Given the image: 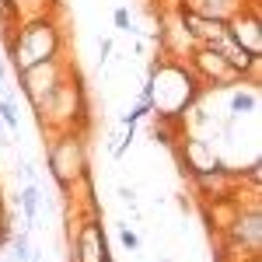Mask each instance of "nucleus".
<instances>
[{"instance_id":"f257e3e1","label":"nucleus","mask_w":262,"mask_h":262,"mask_svg":"<svg viewBox=\"0 0 262 262\" xmlns=\"http://www.w3.org/2000/svg\"><path fill=\"white\" fill-rule=\"evenodd\" d=\"M150 81V112L161 119H185V112L200 98V84L192 70L175 56H158L147 70Z\"/></svg>"},{"instance_id":"f03ea898","label":"nucleus","mask_w":262,"mask_h":262,"mask_svg":"<svg viewBox=\"0 0 262 262\" xmlns=\"http://www.w3.org/2000/svg\"><path fill=\"white\" fill-rule=\"evenodd\" d=\"M7 63L14 67V74L25 67L46 63L53 56H63V28L56 14H35V18H21L11 32H7V49H4Z\"/></svg>"},{"instance_id":"7ed1b4c3","label":"nucleus","mask_w":262,"mask_h":262,"mask_svg":"<svg viewBox=\"0 0 262 262\" xmlns=\"http://www.w3.org/2000/svg\"><path fill=\"white\" fill-rule=\"evenodd\" d=\"M35 119H39V126L49 137L53 133H63V129H81V133H88V122H91V116H88V95H84V84L74 70L56 84L53 95H46L35 105Z\"/></svg>"},{"instance_id":"20e7f679","label":"nucleus","mask_w":262,"mask_h":262,"mask_svg":"<svg viewBox=\"0 0 262 262\" xmlns=\"http://www.w3.org/2000/svg\"><path fill=\"white\" fill-rule=\"evenodd\" d=\"M46 171H49V179L60 185V192H70L74 185H81L91 175L88 171V143H84L81 129H63V133L49 137Z\"/></svg>"},{"instance_id":"39448f33","label":"nucleus","mask_w":262,"mask_h":262,"mask_svg":"<svg viewBox=\"0 0 262 262\" xmlns=\"http://www.w3.org/2000/svg\"><path fill=\"white\" fill-rule=\"evenodd\" d=\"M185 67L192 70L200 88H238L242 84V74L210 46H192L185 53Z\"/></svg>"},{"instance_id":"423d86ee","label":"nucleus","mask_w":262,"mask_h":262,"mask_svg":"<svg viewBox=\"0 0 262 262\" xmlns=\"http://www.w3.org/2000/svg\"><path fill=\"white\" fill-rule=\"evenodd\" d=\"M67 74H70L67 56H53V60H46V63H35V67L18 70V91L25 95V101L35 108L46 95H53V91H56V84H60Z\"/></svg>"},{"instance_id":"0eeeda50","label":"nucleus","mask_w":262,"mask_h":262,"mask_svg":"<svg viewBox=\"0 0 262 262\" xmlns=\"http://www.w3.org/2000/svg\"><path fill=\"white\" fill-rule=\"evenodd\" d=\"M70 262H108V238L98 213H84L70 224Z\"/></svg>"},{"instance_id":"6e6552de","label":"nucleus","mask_w":262,"mask_h":262,"mask_svg":"<svg viewBox=\"0 0 262 262\" xmlns=\"http://www.w3.org/2000/svg\"><path fill=\"white\" fill-rule=\"evenodd\" d=\"M221 238L227 245H234V248H242L245 255L259 259V252H262V210H259V203H242L238 213H234V221L227 224V231H224Z\"/></svg>"},{"instance_id":"1a4fd4ad","label":"nucleus","mask_w":262,"mask_h":262,"mask_svg":"<svg viewBox=\"0 0 262 262\" xmlns=\"http://www.w3.org/2000/svg\"><path fill=\"white\" fill-rule=\"evenodd\" d=\"M227 35L238 42L248 56H262V11H259V0H248L242 11L227 21Z\"/></svg>"},{"instance_id":"9d476101","label":"nucleus","mask_w":262,"mask_h":262,"mask_svg":"<svg viewBox=\"0 0 262 262\" xmlns=\"http://www.w3.org/2000/svg\"><path fill=\"white\" fill-rule=\"evenodd\" d=\"M175 154H179L182 168L189 171V175H200V171H213V168H221V154H217V147L210 140H203V137H179V143L171 147Z\"/></svg>"},{"instance_id":"9b49d317","label":"nucleus","mask_w":262,"mask_h":262,"mask_svg":"<svg viewBox=\"0 0 262 262\" xmlns=\"http://www.w3.org/2000/svg\"><path fill=\"white\" fill-rule=\"evenodd\" d=\"M242 171H234V168H213V171H200V175H192V185H196V192L206 200H227V196H234L238 192V185H242Z\"/></svg>"},{"instance_id":"f8f14e48","label":"nucleus","mask_w":262,"mask_h":262,"mask_svg":"<svg viewBox=\"0 0 262 262\" xmlns=\"http://www.w3.org/2000/svg\"><path fill=\"white\" fill-rule=\"evenodd\" d=\"M248 0H179V11H189V14H200V18L210 21H227L242 11Z\"/></svg>"},{"instance_id":"ddd939ff","label":"nucleus","mask_w":262,"mask_h":262,"mask_svg":"<svg viewBox=\"0 0 262 262\" xmlns=\"http://www.w3.org/2000/svg\"><path fill=\"white\" fill-rule=\"evenodd\" d=\"M18 210L25 217V227H39V210H42V192H39V182H28L25 189H18Z\"/></svg>"},{"instance_id":"4468645a","label":"nucleus","mask_w":262,"mask_h":262,"mask_svg":"<svg viewBox=\"0 0 262 262\" xmlns=\"http://www.w3.org/2000/svg\"><path fill=\"white\" fill-rule=\"evenodd\" d=\"M227 112L231 119H248L259 112V91L255 88H234L231 98H227Z\"/></svg>"},{"instance_id":"2eb2a0df","label":"nucleus","mask_w":262,"mask_h":262,"mask_svg":"<svg viewBox=\"0 0 262 262\" xmlns=\"http://www.w3.org/2000/svg\"><path fill=\"white\" fill-rule=\"evenodd\" d=\"M7 4L18 11V18H35V14H49L56 0H7Z\"/></svg>"},{"instance_id":"dca6fc26","label":"nucleus","mask_w":262,"mask_h":262,"mask_svg":"<svg viewBox=\"0 0 262 262\" xmlns=\"http://www.w3.org/2000/svg\"><path fill=\"white\" fill-rule=\"evenodd\" d=\"M0 122H4V129H21V116H18V101L11 98H0Z\"/></svg>"},{"instance_id":"f3484780","label":"nucleus","mask_w":262,"mask_h":262,"mask_svg":"<svg viewBox=\"0 0 262 262\" xmlns=\"http://www.w3.org/2000/svg\"><path fill=\"white\" fill-rule=\"evenodd\" d=\"M143 116H150V105H147V101H137V105H133L126 116H122V126H137Z\"/></svg>"},{"instance_id":"a211bd4d","label":"nucleus","mask_w":262,"mask_h":262,"mask_svg":"<svg viewBox=\"0 0 262 262\" xmlns=\"http://www.w3.org/2000/svg\"><path fill=\"white\" fill-rule=\"evenodd\" d=\"M112 21H116V28L119 32H133V14H129V7H116V14H112Z\"/></svg>"},{"instance_id":"6ab92c4d","label":"nucleus","mask_w":262,"mask_h":262,"mask_svg":"<svg viewBox=\"0 0 262 262\" xmlns=\"http://www.w3.org/2000/svg\"><path fill=\"white\" fill-rule=\"evenodd\" d=\"M11 234H14V224H11V213L4 210V200H0V245L11 242Z\"/></svg>"},{"instance_id":"aec40b11","label":"nucleus","mask_w":262,"mask_h":262,"mask_svg":"<svg viewBox=\"0 0 262 262\" xmlns=\"http://www.w3.org/2000/svg\"><path fill=\"white\" fill-rule=\"evenodd\" d=\"M119 242H122L126 252H137V248H140V234H137V231H129V227H122V231H119Z\"/></svg>"},{"instance_id":"412c9836","label":"nucleus","mask_w":262,"mask_h":262,"mask_svg":"<svg viewBox=\"0 0 262 262\" xmlns=\"http://www.w3.org/2000/svg\"><path fill=\"white\" fill-rule=\"evenodd\" d=\"M108 53H112V42H108V39H101V42H98V60L105 63V60H108Z\"/></svg>"},{"instance_id":"4be33fe9","label":"nucleus","mask_w":262,"mask_h":262,"mask_svg":"<svg viewBox=\"0 0 262 262\" xmlns=\"http://www.w3.org/2000/svg\"><path fill=\"white\" fill-rule=\"evenodd\" d=\"M4 77H7V60H4V49H0V91L7 88V84H4Z\"/></svg>"},{"instance_id":"5701e85b","label":"nucleus","mask_w":262,"mask_h":262,"mask_svg":"<svg viewBox=\"0 0 262 262\" xmlns=\"http://www.w3.org/2000/svg\"><path fill=\"white\" fill-rule=\"evenodd\" d=\"M119 196H122V200H126V203H133V200H137V192H133L129 185H122V189H119Z\"/></svg>"},{"instance_id":"b1692460","label":"nucleus","mask_w":262,"mask_h":262,"mask_svg":"<svg viewBox=\"0 0 262 262\" xmlns=\"http://www.w3.org/2000/svg\"><path fill=\"white\" fill-rule=\"evenodd\" d=\"M217 262H238V259H227V255H221V259H217Z\"/></svg>"},{"instance_id":"393cba45","label":"nucleus","mask_w":262,"mask_h":262,"mask_svg":"<svg viewBox=\"0 0 262 262\" xmlns=\"http://www.w3.org/2000/svg\"><path fill=\"white\" fill-rule=\"evenodd\" d=\"M0 262H11V259H0Z\"/></svg>"},{"instance_id":"a878e982","label":"nucleus","mask_w":262,"mask_h":262,"mask_svg":"<svg viewBox=\"0 0 262 262\" xmlns=\"http://www.w3.org/2000/svg\"><path fill=\"white\" fill-rule=\"evenodd\" d=\"M0 129H4V122H0Z\"/></svg>"},{"instance_id":"bb28decb","label":"nucleus","mask_w":262,"mask_h":262,"mask_svg":"<svg viewBox=\"0 0 262 262\" xmlns=\"http://www.w3.org/2000/svg\"><path fill=\"white\" fill-rule=\"evenodd\" d=\"M108 262H112V259H108Z\"/></svg>"}]
</instances>
